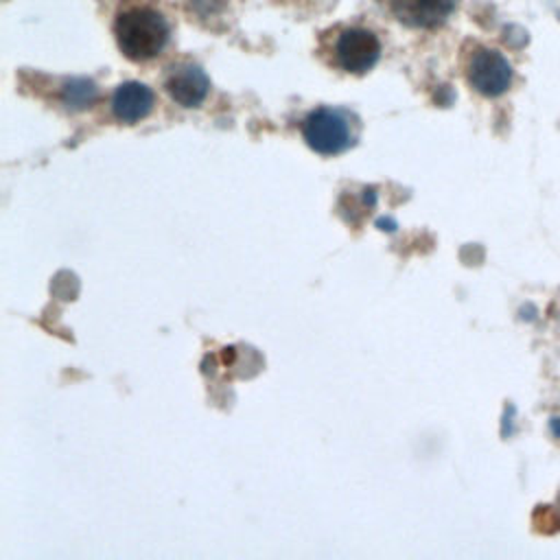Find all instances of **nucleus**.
<instances>
[{"mask_svg":"<svg viewBox=\"0 0 560 560\" xmlns=\"http://www.w3.org/2000/svg\"><path fill=\"white\" fill-rule=\"evenodd\" d=\"M153 109V92L144 83L127 81L112 96V112L122 122H138Z\"/></svg>","mask_w":560,"mask_h":560,"instance_id":"obj_7","label":"nucleus"},{"mask_svg":"<svg viewBox=\"0 0 560 560\" xmlns=\"http://www.w3.org/2000/svg\"><path fill=\"white\" fill-rule=\"evenodd\" d=\"M302 136L306 144L322 155L341 153L354 142L350 116L341 109H330V107L313 109L302 120Z\"/></svg>","mask_w":560,"mask_h":560,"instance_id":"obj_2","label":"nucleus"},{"mask_svg":"<svg viewBox=\"0 0 560 560\" xmlns=\"http://www.w3.org/2000/svg\"><path fill=\"white\" fill-rule=\"evenodd\" d=\"M470 85L483 96H499L512 83V66L492 48H477L466 68Z\"/></svg>","mask_w":560,"mask_h":560,"instance_id":"obj_4","label":"nucleus"},{"mask_svg":"<svg viewBox=\"0 0 560 560\" xmlns=\"http://www.w3.org/2000/svg\"><path fill=\"white\" fill-rule=\"evenodd\" d=\"M332 55H335V63L341 70L352 74H363L378 61L381 44L372 31L350 26L337 35Z\"/></svg>","mask_w":560,"mask_h":560,"instance_id":"obj_3","label":"nucleus"},{"mask_svg":"<svg viewBox=\"0 0 560 560\" xmlns=\"http://www.w3.org/2000/svg\"><path fill=\"white\" fill-rule=\"evenodd\" d=\"M114 35L127 59L149 61L164 50L168 42V22L160 11L136 4L116 15Z\"/></svg>","mask_w":560,"mask_h":560,"instance_id":"obj_1","label":"nucleus"},{"mask_svg":"<svg viewBox=\"0 0 560 560\" xmlns=\"http://www.w3.org/2000/svg\"><path fill=\"white\" fill-rule=\"evenodd\" d=\"M96 98V88L94 83L85 81V79H77V81H70L66 88H63V103L68 107H74V109H83V107H90Z\"/></svg>","mask_w":560,"mask_h":560,"instance_id":"obj_8","label":"nucleus"},{"mask_svg":"<svg viewBox=\"0 0 560 560\" xmlns=\"http://www.w3.org/2000/svg\"><path fill=\"white\" fill-rule=\"evenodd\" d=\"M551 429L560 435V420H558V418H556V420H551Z\"/></svg>","mask_w":560,"mask_h":560,"instance_id":"obj_9","label":"nucleus"},{"mask_svg":"<svg viewBox=\"0 0 560 560\" xmlns=\"http://www.w3.org/2000/svg\"><path fill=\"white\" fill-rule=\"evenodd\" d=\"M164 88L182 107H197L208 96L210 81L199 66L179 63L168 70Z\"/></svg>","mask_w":560,"mask_h":560,"instance_id":"obj_6","label":"nucleus"},{"mask_svg":"<svg viewBox=\"0 0 560 560\" xmlns=\"http://www.w3.org/2000/svg\"><path fill=\"white\" fill-rule=\"evenodd\" d=\"M400 24L411 28H438L453 13L457 0H378Z\"/></svg>","mask_w":560,"mask_h":560,"instance_id":"obj_5","label":"nucleus"}]
</instances>
